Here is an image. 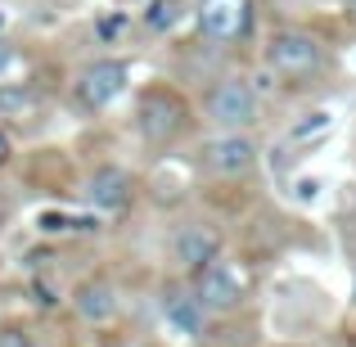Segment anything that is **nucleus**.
I'll use <instances>...</instances> for the list:
<instances>
[{
    "label": "nucleus",
    "instance_id": "nucleus-20",
    "mask_svg": "<svg viewBox=\"0 0 356 347\" xmlns=\"http://www.w3.org/2000/svg\"><path fill=\"white\" fill-rule=\"evenodd\" d=\"M9 154H14V145H9V136H5V131H0V167L9 163Z\"/></svg>",
    "mask_w": 356,
    "mask_h": 347
},
{
    "label": "nucleus",
    "instance_id": "nucleus-1",
    "mask_svg": "<svg viewBox=\"0 0 356 347\" xmlns=\"http://www.w3.org/2000/svg\"><path fill=\"white\" fill-rule=\"evenodd\" d=\"M185 118H190V108H185V99L176 95L172 86H149L145 95H140V104H136V127H140V136H145L149 145L176 140L185 131Z\"/></svg>",
    "mask_w": 356,
    "mask_h": 347
},
{
    "label": "nucleus",
    "instance_id": "nucleus-5",
    "mask_svg": "<svg viewBox=\"0 0 356 347\" xmlns=\"http://www.w3.org/2000/svg\"><path fill=\"white\" fill-rule=\"evenodd\" d=\"M194 18L208 41H239L252 23V0H199Z\"/></svg>",
    "mask_w": 356,
    "mask_h": 347
},
{
    "label": "nucleus",
    "instance_id": "nucleus-17",
    "mask_svg": "<svg viewBox=\"0 0 356 347\" xmlns=\"http://www.w3.org/2000/svg\"><path fill=\"white\" fill-rule=\"evenodd\" d=\"M27 293H32V302L41 307V312H50V307H59V298H54V289L45 284V280H32V284H27Z\"/></svg>",
    "mask_w": 356,
    "mask_h": 347
},
{
    "label": "nucleus",
    "instance_id": "nucleus-18",
    "mask_svg": "<svg viewBox=\"0 0 356 347\" xmlns=\"http://www.w3.org/2000/svg\"><path fill=\"white\" fill-rule=\"evenodd\" d=\"M0 347H32V334L23 325H0Z\"/></svg>",
    "mask_w": 356,
    "mask_h": 347
},
{
    "label": "nucleus",
    "instance_id": "nucleus-15",
    "mask_svg": "<svg viewBox=\"0 0 356 347\" xmlns=\"http://www.w3.org/2000/svg\"><path fill=\"white\" fill-rule=\"evenodd\" d=\"M36 230L41 234H63V230H81V234H90L95 230V221L90 217H72V212H41V217H36Z\"/></svg>",
    "mask_w": 356,
    "mask_h": 347
},
{
    "label": "nucleus",
    "instance_id": "nucleus-13",
    "mask_svg": "<svg viewBox=\"0 0 356 347\" xmlns=\"http://www.w3.org/2000/svg\"><path fill=\"white\" fill-rule=\"evenodd\" d=\"M334 131V113L330 108H312V113L293 118V127H289V145H316V140H325Z\"/></svg>",
    "mask_w": 356,
    "mask_h": 347
},
{
    "label": "nucleus",
    "instance_id": "nucleus-7",
    "mask_svg": "<svg viewBox=\"0 0 356 347\" xmlns=\"http://www.w3.org/2000/svg\"><path fill=\"white\" fill-rule=\"evenodd\" d=\"M252 163H257V145L243 131H221L203 145V167L212 176H243Z\"/></svg>",
    "mask_w": 356,
    "mask_h": 347
},
{
    "label": "nucleus",
    "instance_id": "nucleus-14",
    "mask_svg": "<svg viewBox=\"0 0 356 347\" xmlns=\"http://www.w3.org/2000/svg\"><path fill=\"white\" fill-rule=\"evenodd\" d=\"M41 104V95H36L32 86H23V81H0V118H32V108Z\"/></svg>",
    "mask_w": 356,
    "mask_h": 347
},
{
    "label": "nucleus",
    "instance_id": "nucleus-4",
    "mask_svg": "<svg viewBox=\"0 0 356 347\" xmlns=\"http://www.w3.org/2000/svg\"><path fill=\"white\" fill-rule=\"evenodd\" d=\"M127 77H131V68H127V63H118V59L90 63V68L77 77V104L90 108V113L108 108V104L122 95V90H127Z\"/></svg>",
    "mask_w": 356,
    "mask_h": 347
},
{
    "label": "nucleus",
    "instance_id": "nucleus-3",
    "mask_svg": "<svg viewBox=\"0 0 356 347\" xmlns=\"http://www.w3.org/2000/svg\"><path fill=\"white\" fill-rule=\"evenodd\" d=\"M203 113L217 131H243L257 122V95H252L248 81L239 77H226L217 81V86L208 90V99H203Z\"/></svg>",
    "mask_w": 356,
    "mask_h": 347
},
{
    "label": "nucleus",
    "instance_id": "nucleus-22",
    "mask_svg": "<svg viewBox=\"0 0 356 347\" xmlns=\"http://www.w3.org/2000/svg\"><path fill=\"white\" fill-rule=\"evenodd\" d=\"M352 5H356V0H352Z\"/></svg>",
    "mask_w": 356,
    "mask_h": 347
},
{
    "label": "nucleus",
    "instance_id": "nucleus-9",
    "mask_svg": "<svg viewBox=\"0 0 356 347\" xmlns=\"http://www.w3.org/2000/svg\"><path fill=\"white\" fill-rule=\"evenodd\" d=\"M131 190H136V185H131V176L122 172V167H99L95 176H90V185H86V199L95 203L99 212H104V217H118V212H127V203H131Z\"/></svg>",
    "mask_w": 356,
    "mask_h": 347
},
{
    "label": "nucleus",
    "instance_id": "nucleus-10",
    "mask_svg": "<svg viewBox=\"0 0 356 347\" xmlns=\"http://www.w3.org/2000/svg\"><path fill=\"white\" fill-rule=\"evenodd\" d=\"M72 307H77V316L86 325H104L122 312V298L108 280H86V284H77V293H72Z\"/></svg>",
    "mask_w": 356,
    "mask_h": 347
},
{
    "label": "nucleus",
    "instance_id": "nucleus-2",
    "mask_svg": "<svg viewBox=\"0 0 356 347\" xmlns=\"http://www.w3.org/2000/svg\"><path fill=\"white\" fill-rule=\"evenodd\" d=\"M266 63L280 77H312L321 68V41L302 27H275L266 36Z\"/></svg>",
    "mask_w": 356,
    "mask_h": 347
},
{
    "label": "nucleus",
    "instance_id": "nucleus-16",
    "mask_svg": "<svg viewBox=\"0 0 356 347\" xmlns=\"http://www.w3.org/2000/svg\"><path fill=\"white\" fill-rule=\"evenodd\" d=\"M122 32H127V14H99L95 18V36H99V41H118V36Z\"/></svg>",
    "mask_w": 356,
    "mask_h": 347
},
{
    "label": "nucleus",
    "instance_id": "nucleus-21",
    "mask_svg": "<svg viewBox=\"0 0 356 347\" xmlns=\"http://www.w3.org/2000/svg\"><path fill=\"white\" fill-rule=\"evenodd\" d=\"M9 59H14V54H9V45H5V36H0V72L9 68Z\"/></svg>",
    "mask_w": 356,
    "mask_h": 347
},
{
    "label": "nucleus",
    "instance_id": "nucleus-6",
    "mask_svg": "<svg viewBox=\"0 0 356 347\" xmlns=\"http://www.w3.org/2000/svg\"><path fill=\"white\" fill-rule=\"evenodd\" d=\"M194 298L208 307V316H226V312H235V307H239L243 284H239L235 271L217 257V261H208L203 271H194Z\"/></svg>",
    "mask_w": 356,
    "mask_h": 347
},
{
    "label": "nucleus",
    "instance_id": "nucleus-19",
    "mask_svg": "<svg viewBox=\"0 0 356 347\" xmlns=\"http://www.w3.org/2000/svg\"><path fill=\"white\" fill-rule=\"evenodd\" d=\"M293 190H298V203H316L321 199V181H316V176H302Z\"/></svg>",
    "mask_w": 356,
    "mask_h": 347
},
{
    "label": "nucleus",
    "instance_id": "nucleus-12",
    "mask_svg": "<svg viewBox=\"0 0 356 347\" xmlns=\"http://www.w3.org/2000/svg\"><path fill=\"white\" fill-rule=\"evenodd\" d=\"M181 18H185V0H145V9H140V27L149 36L172 32Z\"/></svg>",
    "mask_w": 356,
    "mask_h": 347
},
{
    "label": "nucleus",
    "instance_id": "nucleus-8",
    "mask_svg": "<svg viewBox=\"0 0 356 347\" xmlns=\"http://www.w3.org/2000/svg\"><path fill=\"white\" fill-rule=\"evenodd\" d=\"M221 257V239L212 234L208 226H181L176 230V239H172V261L181 271H203L208 261H217Z\"/></svg>",
    "mask_w": 356,
    "mask_h": 347
},
{
    "label": "nucleus",
    "instance_id": "nucleus-11",
    "mask_svg": "<svg viewBox=\"0 0 356 347\" xmlns=\"http://www.w3.org/2000/svg\"><path fill=\"white\" fill-rule=\"evenodd\" d=\"M203 321H208V307L194 298V289H190V293H172V298H167V325H172L181 339H199Z\"/></svg>",
    "mask_w": 356,
    "mask_h": 347
}]
</instances>
